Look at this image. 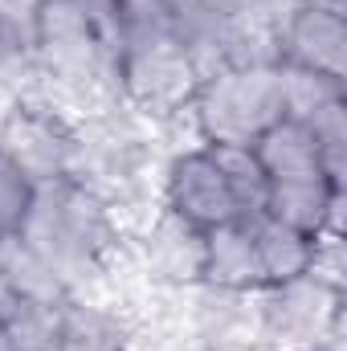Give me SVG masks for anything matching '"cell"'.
I'll return each instance as SVG.
<instances>
[{
	"label": "cell",
	"mask_w": 347,
	"mask_h": 351,
	"mask_svg": "<svg viewBox=\"0 0 347 351\" xmlns=\"http://www.w3.org/2000/svg\"><path fill=\"white\" fill-rule=\"evenodd\" d=\"M70 294H90L127 265V221L123 213L82 180H58L33 192L25 225L16 229Z\"/></svg>",
	"instance_id": "6da1fadb"
},
{
	"label": "cell",
	"mask_w": 347,
	"mask_h": 351,
	"mask_svg": "<svg viewBox=\"0 0 347 351\" xmlns=\"http://www.w3.org/2000/svg\"><path fill=\"white\" fill-rule=\"evenodd\" d=\"M286 114L278 66H221L200 78L184 123L192 143L204 147H250L265 127Z\"/></svg>",
	"instance_id": "7a4b0ae2"
},
{
	"label": "cell",
	"mask_w": 347,
	"mask_h": 351,
	"mask_svg": "<svg viewBox=\"0 0 347 351\" xmlns=\"http://www.w3.org/2000/svg\"><path fill=\"white\" fill-rule=\"evenodd\" d=\"M200 78H204V70L196 66V58L180 45V37H168L156 45L119 49L115 70H110V90L123 110L160 127V123L184 119Z\"/></svg>",
	"instance_id": "3957f363"
},
{
	"label": "cell",
	"mask_w": 347,
	"mask_h": 351,
	"mask_svg": "<svg viewBox=\"0 0 347 351\" xmlns=\"http://www.w3.org/2000/svg\"><path fill=\"white\" fill-rule=\"evenodd\" d=\"M78 119L41 94H25L0 106V160L12 164L33 188L74 180Z\"/></svg>",
	"instance_id": "277c9868"
},
{
	"label": "cell",
	"mask_w": 347,
	"mask_h": 351,
	"mask_svg": "<svg viewBox=\"0 0 347 351\" xmlns=\"http://www.w3.org/2000/svg\"><path fill=\"white\" fill-rule=\"evenodd\" d=\"M344 286L319 274L261 286L254 294V335L265 351H302L344 327Z\"/></svg>",
	"instance_id": "5b68a950"
},
{
	"label": "cell",
	"mask_w": 347,
	"mask_h": 351,
	"mask_svg": "<svg viewBox=\"0 0 347 351\" xmlns=\"http://www.w3.org/2000/svg\"><path fill=\"white\" fill-rule=\"evenodd\" d=\"M156 204L164 213L180 217L184 225L200 229V233H208L217 225H229V221H241V208H237V196L229 188V176L221 168L217 152L204 147V143L176 147L172 156L160 164Z\"/></svg>",
	"instance_id": "8992f818"
},
{
	"label": "cell",
	"mask_w": 347,
	"mask_h": 351,
	"mask_svg": "<svg viewBox=\"0 0 347 351\" xmlns=\"http://www.w3.org/2000/svg\"><path fill=\"white\" fill-rule=\"evenodd\" d=\"M278 70L347 82V12L315 0H286L274 29Z\"/></svg>",
	"instance_id": "52a82bcc"
},
{
	"label": "cell",
	"mask_w": 347,
	"mask_h": 351,
	"mask_svg": "<svg viewBox=\"0 0 347 351\" xmlns=\"http://www.w3.org/2000/svg\"><path fill=\"white\" fill-rule=\"evenodd\" d=\"M200 250L204 233L160 204L127 229V265H135V274L156 294H184L200 286Z\"/></svg>",
	"instance_id": "ba28073f"
},
{
	"label": "cell",
	"mask_w": 347,
	"mask_h": 351,
	"mask_svg": "<svg viewBox=\"0 0 347 351\" xmlns=\"http://www.w3.org/2000/svg\"><path fill=\"white\" fill-rule=\"evenodd\" d=\"M254 160L265 172V188L270 184H307V180H331V184H344L327 172L319 147H315V135L302 119H290L282 114L274 127H265L258 139L250 143ZM347 188V184H344Z\"/></svg>",
	"instance_id": "9c48e42d"
},
{
	"label": "cell",
	"mask_w": 347,
	"mask_h": 351,
	"mask_svg": "<svg viewBox=\"0 0 347 351\" xmlns=\"http://www.w3.org/2000/svg\"><path fill=\"white\" fill-rule=\"evenodd\" d=\"M254 221V217H250ZM246 217L217 225L204 233V250H200V286L208 290H225V294H258L261 286V265H258V245H254V225Z\"/></svg>",
	"instance_id": "30bf717a"
},
{
	"label": "cell",
	"mask_w": 347,
	"mask_h": 351,
	"mask_svg": "<svg viewBox=\"0 0 347 351\" xmlns=\"http://www.w3.org/2000/svg\"><path fill=\"white\" fill-rule=\"evenodd\" d=\"M135 348V315L119 302H102L94 294H74L62 302L58 351H131Z\"/></svg>",
	"instance_id": "8fae6325"
},
{
	"label": "cell",
	"mask_w": 347,
	"mask_h": 351,
	"mask_svg": "<svg viewBox=\"0 0 347 351\" xmlns=\"http://www.w3.org/2000/svg\"><path fill=\"white\" fill-rule=\"evenodd\" d=\"M254 245H258V265L265 286H282L294 278L315 274V258H319V241L294 225H282L274 217H254Z\"/></svg>",
	"instance_id": "7c38bea8"
},
{
	"label": "cell",
	"mask_w": 347,
	"mask_h": 351,
	"mask_svg": "<svg viewBox=\"0 0 347 351\" xmlns=\"http://www.w3.org/2000/svg\"><path fill=\"white\" fill-rule=\"evenodd\" d=\"M0 278L16 298H33V302H66V298H74L70 286L58 278V269L45 262L21 233L0 237Z\"/></svg>",
	"instance_id": "4fadbf2b"
},
{
	"label": "cell",
	"mask_w": 347,
	"mask_h": 351,
	"mask_svg": "<svg viewBox=\"0 0 347 351\" xmlns=\"http://www.w3.org/2000/svg\"><path fill=\"white\" fill-rule=\"evenodd\" d=\"M110 49H139L176 37V8L164 0H106Z\"/></svg>",
	"instance_id": "5bb4252c"
},
{
	"label": "cell",
	"mask_w": 347,
	"mask_h": 351,
	"mask_svg": "<svg viewBox=\"0 0 347 351\" xmlns=\"http://www.w3.org/2000/svg\"><path fill=\"white\" fill-rule=\"evenodd\" d=\"M0 327H4L12 351H58L62 302L12 298V302L4 306V315H0Z\"/></svg>",
	"instance_id": "9a60e30c"
},
{
	"label": "cell",
	"mask_w": 347,
	"mask_h": 351,
	"mask_svg": "<svg viewBox=\"0 0 347 351\" xmlns=\"http://www.w3.org/2000/svg\"><path fill=\"white\" fill-rule=\"evenodd\" d=\"M213 152H217L221 168L229 176V188L237 196L241 217L246 221L250 217H261V208H265V172H261V164L254 160V152L250 147H213Z\"/></svg>",
	"instance_id": "2e32d148"
},
{
	"label": "cell",
	"mask_w": 347,
	"mask_h": 351,
	"mask_svg": "<svg viewBox=\"0 0 347 351\" xmlns=\"http://www.w3.org/2000/svg\"><path fill=\"white\" fill-rule=\"evenodd\" d=\"M33 184L16 172L12 164L0 160V237H12L25 225V213L33 204Z\"/></svg>",
	"instance_id": "e0dca14e"
},
{
	"label": "cell",
	"mask_w": 347,
	"mask_h": 351,
	"mask_svg": "<svg viewBox=\"0 0 347 351\" xmlns=\"http://www.w3.org/2000/svg\"><path fill=\"white\" fill-rule=\"evenodd\" d=\"M302 351H347V331L339 327V331H331V335H323V339H315L311 348Z\"/></svg>",
	"instance_id": "ac0fdd59"
},
{
	"label": "cell",
	"mask_w": 347,
	"mask_h": 351,
	"mask_svg": "<svg viewBox=\"0 0 347 351\" xmlns=\"http://www.w3.org/2000/svg\"><path fill=\"white\" fill-rule=\"evenodd\" d=\"M164 4H172L176 12H188V8H208V4H221V0H164Z\"/></svg>",
	"instance_id": "d6986e66"
},
{
	"label": "cell",
	"mask_w": 347,
	"mask_h": 351,
	"mask_svg": "<svg viewBox=\"0 0 347 351\" xmlns=\"http://www.w3.org/2000/svg\"><path fill=\"white\" fill-rule=\"evenodd\" d=\"M315 4H327V8H344V12H347V0H315Z\"/></svg>",
	"instance_id": "ffe728a7"
},
{
	"label": "cell",
	"mask_w": 347,
	"mask_h": 351,
	"mask_svg": "<svg viewBox=\"0 0 347 351\" xmlns=\"http://www.w3.org/2000/svg\"><path fill=\"white\" fill-rule=\"evenodd\" d=\"M0 351H12V343H8V335H4V327H0Z\"/></svg>",
	"instance_id": "44dd1931"
}]
</instances>
